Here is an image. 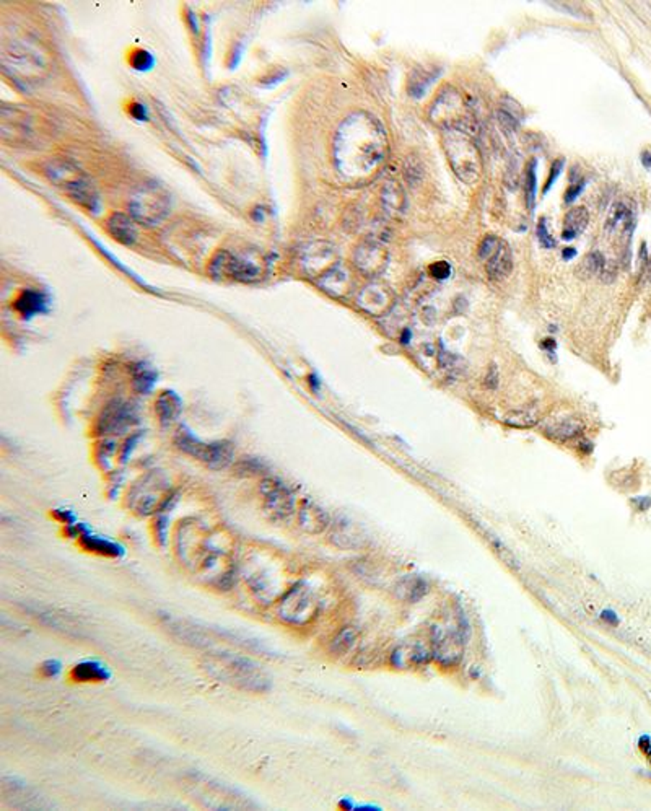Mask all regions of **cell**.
I'll return each mask as SVG.
<instances>
[{"instance_id": "6da1fadb", "label": "cell", "mask_w": 651, "mask_h": 811, "mask_svg": "<svg viewBox=\"0 0 651 811\" xmlns=\"http://www.w3.org/2000/svg\"><path fill=\"white\" fill-rule=\"evenodd\" d=\"M387 141L383 126L367 112H355L337 129L334 139V165L348 182L370 178L385 162Z\"/></svg>"}, {"instance_id": "7a4b0ae2", "label": "cell", "mask_w": 651, "mask_h": 811, "mask_svg": "<svg viewBox=\"0 0 651 811\" xmlns=\"http://www.w3.org/2000/svg\"><path fill=\"white\" fill-rule=\"evenodd\" d=\"M202 667L217 681L245 692H264L271 687L269 676L251 660L233 653H209Z\"/></svg>"}, {"instance_id": "3957f363", "label": "cell", "mask_w": 651, "mask_h": 811, "mask_svg": "<svg viewBox=\"0 0 651 811\" xmlns=\"http://www.w3.org/2000/svg\"><path fill=\"white\" fill-rule=\"evenodd\" d=\"M443 147L454 175L466 185H476L482 175V157L469 132L464 129L443 131Z\"/></svg>"}, {"instance_id": "277c9868", "label": "cell", "mask_w": 651, "mask_h": 811, "mask_svg": "<svg viewBox=\"0 0 651 811\" xmlns=\"http://www.w3.org/2000/svg\"><path fill=\"white\" fill-rule=\"evenodd\" d=\"M47 178L57 186H62L66 194L72 199L75 204L80 207L87 209L90 212H98L100 209V196L96 192L95 186L87 176L80 173L78 168H75L72 163L64 162V160H54V162L47 166Z\"/></svg>"}, {"instance_id": "5b68a950", "label": "cell", "mask_w": 651, "mask_h": 811, "mask_svg": "<svg viewBox=\"0 0 651 811\" xmlns=\"http://www.w3.org/2000/svg\"><path fill=\"white\" fill-rule=\"evenodd\" d=\"M170 481L160 471H152L134 482L127 492L126 502L132 512L147 517L163 508L170 502Z\"/></svg>"}, {"instance_id": "8992f818", "label": "cell", "mask_w": 651, "mask_h": 811, "mask_svg": "<svg viewBox=\"0 0 651 811\" xmlns=\"http://www.w3.org/2000/svg\"><path fill=\"white\" fill-rule=\"evenodd\" d=\"M176 447L212 469H223L235 461V450L230 442H204L189 431L181 428L175 437Z\"/></svg>"}, {"instance_id": "52a82bcc", "label": "cell", "mask_w": 651, "mask_h": 811, "mask_svg": "<svg viewBox=\"0 0 651 811\" xmlns=\"http://www.w3.org/2000/svg\"><path fill=\"white\" fill-rule=\"evenodd\" d=\"M168 212L170 196L155 182L139 187L129 201V216L145 225H158Z\"/></svg>"}, {"instance_id": "ba28073f", "label": "cell", "mask_w": 651, "mask_h": 811, "mask_svg": "<svg viewBox=\"0 0 651 811\" xmlns=\"http://www.w3.org/2000/svg\"><path fill=\"white\" fill-rule=\"evenodd\" d=\"M211 274L215 279H231L238 282H256L262 269L256 261L245 255L231 251H218L211 261Z\"/></svg>"}, {"instance_id": "9c48e42d", "label": "cell", "mask_w": 651, "mask_h": 811, "mask_svg": "<svg viewBox=\"0 0 651 811\" xmlns=\"http://www.w3.org/2000/svg\"><path fill=\"white\" fill-rule=\"evenodd\" d=\"M277 613L288 624L303 626L316 616L317 600L308 587L297 585L283 593L278 601Z\"/></svg>"}, {"instance_id": "30bf717a", "label": "cell", "mask_w": 651, "mask_h": 811, "mask_svg": "<svg viewBox=\"0 0 651 811\" xmlns=\"http://www.w3.org/2000/svg\"><path fill=\"white\" fill-rule=\"evenodd\" d=\"M4 66L5 69H12V74L26 78V82H31V78L35 77H41V74L46 71L45 57L31 42L15 41L10 46H5Z\"/></svg>"}, {"instance_id": "8fae6325", "label": "cell", "mask_w": 651, "mask_h": 811, "mask_svg": "<svg viewBox=\"0 0 651 811\" xmlns=\"http://www.w3.org/2000/svg\"><path fill=\"white\" fill-rule=\"evenodd\" d=\"M259 492L262 497V505L274 522L285 523L293 517L295 513V496L287 484L276 477H266L261 482Z\"/></svg>"}, {"instance_id": "7c38bea8", "label": "cell", "mask_w": 651, "mask_h": 811, "mask_svg": "<svg viewBox=\"0 0 651 811\" xmlns=\"http://www.w3.org/2000/svg\"><path fill=\"white\" fill-rule=\"evenodd\" d=\"M430 119L433 124L448 131V129H464L466 117V105L462 101L458 90L446 87L438 98L435 100L430 110Z\"/></svg>"}, {"instance_id": "4fadbf2b", "label": "cell", "mask_w": 651, "mask_h": 811, "mask_svg": "<svg viewBox=\"0 0 651 811\" xmlns=\"http://www.w3.org/2000/svg\"><path fill=\"white\" fill-rule=\"evenodd\" d=\"M353 264L365 276H380L387 264V250L380 241L365 240L353 251Z\"/></svg>"}, {"instance_id": "5bb4252c", "label": "cell", "mask_w": 651, "mask_h": 811, "mask_svg": "<svg viewBox=\"0 0 651 811\" xmlns=\"http://www.w3.org/2000/svg\"><path fill=\"white\" fill-rule=\"evenodd\" d=\"M357 305L371 316H383L394 307V293L380 282H371L360 290Z\"/></svg>"}, {"instance_id": "9a60e30c", "label": "cell", "mask_w": 651, "mask_h": 811, "mask_svg": "<svg viewBox=\"0 0 651 811\" xmlns=\"http://www.w3.org/2000/svg\"><path fill=\"white\" fill-rule=\"evenodd\" d=\"M336 262V250L329 243H322V241L311 243L301 255V266L305 272L316 279L331 269Z\"/></svg>"}, {"instance_id": "2e32d148", "label": "cell", "mask_w": 651, "mask_h": 811, "mask_svg": "<svg viewBox=\"0 0 651 811\" xmlns=\"http://www.w3.org/2000/svg\"><path fill=\"white\" fill-rule=\"evenodd\" d=\"M317 286L322 292L334 298H344L351 293L353 288V277L351 271L341 262H336L331 269H327L322 276L317 277Z\"/></svg>"}, {"instance_id": "e0dca14e", "label": "cell", "mask_w": 651, "mask_h": 811, "mask_svg": "<svg viewBox=\"0 0 651 811\" xmlns=\"http://www.w3.org/2000/svg\"><path fill=\"white\" fill-rule=\"evenodd\" d=\"M132 419H134L132 407L126 404V402L115 401L111 402V404H107V407L103 411V414H101L98 421V431L106 435L121 433L122 431H126L127 427H131Z\"/></svg>"}, {"instance_id": "ac0fdd59", "label": "cell", "mask_w": 651, "mask_h": 811, "mask_svg": "<svg viewBox=\"0 0 651 811\" xmlns=\"http://www.w3.org/2000/svg\"><path fill=\"white\" fill-rule=\"evenodd\" d=\"M106 230L112 238L126 246H132L139 236L136 220L122 212H115L106 218Z\"/></svg>"}, {"instance_id": "d6986e66", "label": "cell", "mask_w": 651, "mask_h": 811, "mask_svg": "<svg viewBox=\"0 0 651 811\" xmlns=\"http://www.w3.org/2000/svg\"><path fill=\"white\" fill-rule=\"evenodd\" d=\"M298 525L305 533L319 535L329 526V517L319 505L311 501H303L298 508Z\"/></svg>"}, {"instance_id": "ffe728a7", "label": "cell", "mask_w": 651, "mask_h": 811, "mask_svg": "<svg viewBox=\"0 0 651 811\" xmlns=\"http://www.w3.org/2000/svg\"><path fill=\"white\" fill-rule=\"evenodd\" d=\"M331 541L342 549H358L365 544V533L353 522L339 520L331 528Z\"/></svg>"}, {"instance_id": "44dd1931", "label": "cell", "mask_w": 651, "mask_h": 811, "mask_svg": "<svg viewBox=\"0 0 651 811\" xmlns=\"http://www.w3.org/2000/svg\"><path fill=\"white\" fill-rule=\"evenodd\" d=\"M5 108H7V106H5ZM2 112H5L7 116L12 115V119H13L12 122L7 121V119H2V141L8 137V134H12V142L13 144L28 141V137L31 134V127H30V121H26L28 117H26L25 112L18 108L8 110V112L2 110Z\"/></svg>"}, {"instance_id": "7402d4cb", "label": "cell", "mask_w": 651, "mask_h": 811, "mask_svg": "<svg viewBox=\"0 0 651 811\" xmlns=\"http://www.w3.org/2000/svg\"><path fill=\"white\" fill-rule=\"evenodd\" d=\"M511 271H513V255H511L510 246L502 241L497 251L487 261V274L493 281H502V279L510 276Z\"/></svg>"}, {"instance_id": "603a6c76", "label": "cell", "mask_w": 651, "mask_h": 811, "mask_svg": "<svg viewBox=\"0 0 651 811\" xmlns=\"http://www.w3.org/2000/svg\"><path fill=\"white\" fill-rule=\"evenodd\" d=\"M435 655L440 662L454 663L461 658V638L458 634H441L435 641Z\"/></svg>"}, {"instance_id": "cb8c5ba5", "label": "cell", "mask_w": 651, "mask_h": 811, "mask_svg": "<svg viewBox=\"0 0 651 811\" xmlns=\"http://www.w3.org/2000/svg\"><path fill=\"white\" fill-rule=\"evenodd\" d=\"M633 225L632 209L626 202H616L611 207L606 220V230L609 233H627Z\"/></svg>"}, {"instance_id": "d4e9b609", "label": "cell", "mask_w": 651, "mask_h": 811, "mask_svg": "<svg viewBox=\"0 0 651 811\" xmlns=\"http://www.w3.org/2000/svg\"><path fill=\"white\" fill-rule=\"evenodd\" d=\"M438 75H440V69H437V67H433V69L417 67L416 71H412L411 77H409V82H407L409 95H411L412 98H422V96L425 95V91L428 90V87L433 83V80L437 78Z\"/></svg>"}, {"instance_id": "484cf974", "label": "cell", "mask_w": 651, "mask_h": 811, "mask_svg": "<svg viewBox=\"0 0 651 811\" xmlns=\"http://www.w3.org/2000/svg\"><path fill=\"white\" fill-rule=\"evenodd\" d=\"M71 678L77 683H101L107 678V670L101 663L82 662L72 668Z\"/></svg>"}, {"instance_id": "4316f807", "label": "cell", "mask_w": 651, "mask_h": 811, "mask_svg": "<svg viewBox=\"0 0 651 811\" xmlns=\"http://www.w3.org/2000/svg\"><path fill=\"white\" fill-rule=\"evenodd\" d=\"M155 412L163 424L173 422L181 412V399L173 391H163L155 401Z\"/></svg>"}, {"instance_id": "83f0119b", "label": "cell", "mask_w": 651, "mask_h": 811, "mask_svg": "<svg viewBox=\"0 0 651 811\" xmlns=\"http://www.w3.org/2000/svg\"><path fill=\"white\" fill-rule=\"evenodd\" d=\"M583 428H585V426H583V422L580 421V419L565 417V419H561V421L553 422L552 426H549L546 428V433L553 440H561V442H563V440H570V438L577 437V435L581 433Z\"/></svg>"}, {"instance_id": "f1b7e54d", "label": "cell", "mask_w": 651, "mask_h": 811, "mask_svg": "<svg viewBox=\"0 0 651 811\" xmlns=\"http://www.w3.org/2000/svg\"><path fill=\"white\" fill-rule=\"evenodd\" d=\"M46 298L45 295L40 293V292H35V290H26L20 295L17 298V302H15V308L20 315L23 316H33L36 313H41V311H45L46 308Z\"/></svg>"}, {"instance_id": "f546056e", "label": "cell", "mask_w": 651, "mask_h": 811, "mask_svg": "<svg viewBox=\"0 0 651 811\" xmlns=\"http://www.w3.org/2000/svg\"><path fill=\"white\" fill-rule=\"evenodd\" d=\"M590 222V216H588V211H586L585 207H575L570 211L567 216H565V227H563V232L562 236L563 240H573L575 236H578L583 230L586 228V225Z\"/></svg>"}, {"instance_id": "4dcf8cb0", "label": "cell", "mask_w": 651, "mask_h": 811, "mask_svg": "<svg viewBox=\"0 0 651 811\" xmlns=\"http://www.w3.org/2000/svg\"><path fill=\"white\" fill-rule=\"evenodd\" d=\"M381 197H383L385 207L389 212H404L406 211L407 201H406L404 191H402V187L397 185L396 181H387L386 182L385 187H383V192H381Z\"/></svg>"}, {"instance_id": "1f68e13d", "label": "cell", "mask_w": 651, "mask_h": 811, "mask_svg": "<svg viewBox=\"0 0 651 811\" xmlns=\"http://www.w3.org/2000/svg\"><path fill=\"white\" fill-rule=\"evenodd\" d=\"M539 411L536 407H526V409L511 411L510 414L505 417V424L516 428H529L539 422Z\"/></svg>"}, {"instance_id": "d6a6232c", "label": "cell", "mask_w": 651, "mask_h": 811, "mask_svg": "<svg viewBox=\"0 0 651 811\" xmlns=\"http://www.w3.org/2000/svg\"><path fill=\"white\" fill-rule=\"evenodd\" d=\"M604 266H606L604 256H602L599 251H593V252H590V255H586L583 257V261L580 262L578 274L585 279L594 277V276H598V274L602 272Z\"/></svg>"}, {"instance_id": "836d02e7", "label": "cell", "mask_w": 651, "mask_h": 811, "mask_svg": "<svg viewBox=\"0 0 651 811\" xmlns=\"http://www.w3.org/2000/svg\"><path fill=\"white\" fill-rule=\"evenodd\" d=\"M397 588L402 592V598L409 601H416L427 593V583L418 577H406L397 585Z\"/></svg>"}, {"instance_id": "e575fe53", "label": "cell", "mask_w": 651, "mask_h": 811, "mask_svg": "<svg viewBox=\"0 0 651 811\" xmlns=\"http://www.w3.org/2000/svg\"><path fill=\"white\" fill-rule=\"evenodd\" d=\"M524 191H526V201H528V207L532 209L536 202V192H537V180H536V160H531L529 165L526 166L524 175Z\"/></svg>"}, {"instance_id": "d590c367", "label": "cell", "mask_w": 651, "mask_h": 811, "mask_svg": "<svg viewBox=\"0 0 651 811\" xmlns=\"http://www.w3.org/2000/svg\"><path fill=\"white\" fill-rule=\"evenodd\" d=\"M355 643V632L353 629H344L337 634L334 637V641H332V652L336 655H344L348 650L352 648V646Z\"/></svg>"}, {"instance_id": "8d00e7d4", "label": "cell", "mask_w": 651, "mask_h": 811, "mask_svg": "<svg viewBox=\"0 0 651 811\" xmlns=\"http://www.w3.org/2000/svg\"><path fill=\"white\" fill-rule=\"evenodd\" d=\"M129 62H131V66L136 69V71H150V69L153 67L155 64V57L150 54L148 51L145 49H136L129 57Z\"/></svg>"}, {"instance_id": "74e56055", "label": "cell", "mask_w": 651, "mask_h": 811, "mask_svg": "<svg viewBox=\"0 0 651 811\" xmlns=\"http://www.w3.org/2000/svg\"><path fill=\"white\" fill-rule=\"evenodd\" d=\"M406 180L411 186H417L418 182H421L422 176H423V170H422V163L416 160L414 157H409L406 160Z\"/></svg>"}, {"instance_id": "f35d334b", "label": "cell", "mask_w": 651, "mask_h": 811, "mask_svg": "<svg viewBox=\"0 0 651 811\" xmlns=\"http://www.w3.org/2000/svg\"><path fill=\"white\" fill-rule=\"evenodd\" d=\"M500 243H502V240L497 238V236H493V235L486 236V238L482 240L481 246H479V257H481L482 261H488L492 257L493 252L497 251Z\"/></svg>"}, {"instance_id": "ab89813d", "label": "cell", "mask_w": 651, "mask_h": 811, "mask_svg": "<svg viewBox=\"0 0 651 811\" xmlns=\"http://www.w3.org/2000/svg\"><path fill=\"white\" fill-rule=\"evenodd\" d=\"M537 240H539V243L544 246V248L551 250V248H556V240L552 238V235L549 233L547 230V225H546V218H541L539 223H537Z\"/></svg>"}, {"instance_id": "60d3db41", "label": "cell", "mask_w": 651, "mask_h": 811, "mask_svg": "<svg viewBox=\"0 0 651 811\" xmlns=\"http://www.w3.org/2000/svg\"><path fill=\"white\" fill-rule=\"evenodd\" d=\"M430 276L438 279V281H445L451 276V266L448 261H437L430 266Z\"/></svg>"}, {"instance_id": "b9f144b4", "label": "cell", "mask_w": 651, "mask_h": 811, "mask_svg": "<svg viewBox=\"0 0 651 811\" xmlns=\"http://www.w3.org/2000/svg\"><path fill=\"white\" fill-rule=\"evenodd\" d=\"M497 117H498L500 124H502L505 129H507V131L513 132V131H516V129H518V121H520V119H518V117H515L513 115H511V112L505 111V110H498V111H497Z\"/></svg>"}, {"instance_id": "7bdbcfd3", "label": "cell", "mask_w": 651, "mask_h": 811, "mask_svg": "<svg viewBox=\"0 0 651 811\" xmlns=\"http://www.w3.org/2000/svg\"><path fill=\"white\" fill-rule=\"evenodd\" d=\"M563 165H565V160H562V158H558V160H556V162L552 163L551 175H549V178H547V181H546V186H544V194H547L549 189H551V187L553 186V182H556L558 176H561L562 170H563Z\"/></svg>"}, {"instance_id": "ee69618b", "label": "cell", "mask_w": 651, "mask_h": 811, "mask_svg": "<svg viewBox=\"0 0 651 811\" xmlns=\"http://www.w3.org/2000/svg\"><path fill=\"white\" fill-rule=\"evenodd\" d=\"M583 189H585V181H578V182H575V185H570L567 192H565V202H568V204L573 202L575 199L581 194V191Z\"/></svg>"}, {"instance_id": "f6af8a7d", "label": "cell", "mask_w": 651, "mask_h": 811, "mask_svg": "<svg viewBox=\"0 0 651 811\" xmlns=\"http://www.w3.org/2000/svg\"><path fill=\"white\" fill-rule=\"evenodd\" d=\"M129 112H131V116L137 121H147L148 119V111H147V108H145V105H142V103H132L131 108H129Z\"/></svg>"}, {"instance_id": "bcb514c9", "label": "cell", "mask_w": 651, "mask_h": 811, "mask_svg": "<svg viewBox=\"0 0 651 811\" xmlns=\"http://www.w3.org/2000/svg\"><path fill=\"white\" fill-rule=\"evenodd\" d=\"M483 385H486L488 390H495L498 386V370L493 363L491 365V367H488V372L486 375V380H483Z\"/></svg>"}, {"instance_id": "7dc6e473", "label": "cell", "mask_w": 651, "mask_h": 811, "mask_svg": "<svg viewBox=\"0 0 651 811\" xmlns=\"http://www.w3.org/2000/svg\"><path fill=\"white\" fill-rule=\"evenodd\" d=\"M59 671H61V665H59L57 662H52V660H49V662H46V663H42V667H41V673H42V676H46V678H54V676H57Z\"/></svg>"}, {"instance_id": "c3c4849f", "label": "cell", "mask_w": 651, "mask_h": 811, "mask_svg": "<svg viewBox=\"0 0 651 811\" xmlns=\"http://www.w3.org/2000/svg\"><path fill=\"white\" fill-rule=\"evenodd\" d=\"M642 162L645 166H647V168H651V153L650 152L642 153Z\"/></svg>"}, {"instance_id": "681fc988", "label": "cell", "mask_w": 651, "mask_h": 811, "mask_svg": "<svg viewBox=\"0 0 651 811\" xmlns=\"http://www.w3.org/2000/svg\"><path fill=\"white\" fill-rule=\"evenodd\" d=\"M575 255H577V251H575L573 248H567V250H563V252H562L563 259H572Z\"/></svg>"}, {"instance_id": "f907efd6", "label": "cell", "mask_w": 651, "mask_h": 811, "mask_svg": "<svg viewBox=\"0 0 651 811\" xmlns=\"http://www.w3.org/2000/svg\"><path fill=\"white\" fill-rule=\"evenodd\" d=\"M648 751H650V754H651V748H650V749H648Z\"/></svg>"}]
</instances>
